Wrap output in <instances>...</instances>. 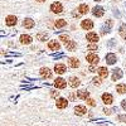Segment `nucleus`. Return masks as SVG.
<instances>
[{
	"mask_svg": "<svg viewBox=\"0 0 126 126\" xmlns=\"http://www.w3.org/2000/svg\"><path fill=\"white\" fill-rule=\"evenodd\" d=\"M50 10L53 13H56V14H59V13H62V10H63V5L59 1H54V3L50 4Z\"/></svg>",
	"mask_w": 126,
	"mask_h": 126,
	"instance_id": "nucleus-1",
	"label": "nucleus"
},
{
	"mask_svg": "<svg viewBox=\"0 0 126 126\" xmlns=\"http://www.w3.org/2000/svg\"><path fill=\"white\" fill-rule=\"evenodd\" d=\"M86 61L90 63L91 66H93V64H97V63L100 62V58L96 54H87L86 56Z\"/></svg>",
	"mask_w": 126,
	"mask_h": 126,
	"instance_id": "nucleus-2",
	"label": "nucleus"
},
{
	"mask_svg": "<svg viewBox=\"0 0 126 126\" xmlns=\"http://www.w3.org/2000/svg\"><path fill=\"white\" fill-rule=\"evenodd\" d=\"M54 86H56L57 88L63 90V88H66L67 82H66V79H63L62 77H58V78H56V81H54Z\"/></svg>",
	"mask_w": 126,
	"mask_h": 126,
	"instance_id": "nucleus-3",
	"label": "nucleus"
},
{
	"mask_svg": "<svg viewBox=\"0 0 126 126\" xmlns=\"http://www.w3.org/2000/svg\"><path fill=\"white\" fill-rule=\"evenodd\" d=\"M111 28H112V20H106V23H105V25L101 28V34L103 35V34H106V33H109V32L111 30Z\"/></svg>",
	"mask_w": 126,
	"mask_h": 126,
	"instance_id": "nucleus-4",
	"label": "nucleus"
},
{
	"mask_svg": "<svg viewBox=\"0 0 126 126\" xmlns=\"http://www.w3.org/2000/svg\"><path fill=\"white\" fill-rule=\"evenodd\" d=\"M81 27L82 29H85V30H91L93 28V22L91 19H86V20H82V23H81Z\"/></svg>",
	"mask_w": 126,
	"mask_h": 126,
	"instance_id": "nucleus-5",
	"label": "nucleus"
},
{
	"mask_svg": "<svg viewBox=\"0 0 126 126\" xmlns=\"http://www.w3.org/2000/svg\"><path fill=\"white\" fill-rule=\"evenodd\" d=\"M16 22H18V19H16V16H14V15H8L6 19H5V24H6L8 27H14V25L16 24Z\"/></svg>",
	"mask_w": 126,
	"mask_h": 126,
	"instance_id": "nucleus-6",
	"label": "nucleus"
},
{
	"mask_svg": "<svg viewBox=\"0 0 126 126\" xmlns=\"http://www.w3.org/2000/svg\"><path fill=\"white\" fill-rule=\"evenodd\" d=\"M92 14L94 15V16H97V18H100V16H102L103 14H105V10H103V8L102 6H94L93 9H92Z\"/></svg>",
	"mask_w": 126,
	"mask_h": 126,
	"instance_id": "nucleus-7",
	"label": "nucleus"
},
{
	"mask_svg": "<svg viewBox=\"0 0 126 126\" xmlns=\"http://www.w3.org/2000/svg\"><path fill=\"white\" fill-rule=\"evenodd\" d=\"M105 59H106L107 64H115V63H116V61H117L116 54H113V53H107L106 57H105Z\"/></svg>",
	"mask_w": 126,
	"mask_h": 126,
	"instance_id": "nucleus-8",
	"label": "nucleus"
},
{
	"mask_svg": "<svg viewBox=\"0 0 126 126\" xmlns=\"http://www.w3.org/2000/svg\"><path fill=\"white\" fill-rule=\"evenodd\" d=\"M86 38H87V40L90 42V43H94V44H96L97 40H98V35L96 33H93V32H90V33L86 35Z\"/></svg>",
	"mask_w": 126,
	"mask_h": 126,
	"instance_id": "nucleus-9",
	"label": "nucleus"
},
{
	"mask_svg": "<svg viewBox=\"0 0 126 126\" xmlns=\"http://www.w3.org/2000/svg\"><path fill=\"white\" fill-rule=\"evenodd\" d=\"M56 105H57V107H58V109H66V107L68 106V100L61 97V98H58V100H57Z\"/></svg>",
	"mask_w": 126,
	"mask_h": 126,
	"instance_id": "nucleus-10",
	"label": "nucleus"
},
{
	"mask_svg": "<svg viewBox=\"0 0 126 126\" xmlns=\"http://www.w3.org/2000/svg\"><path fill=\"white\" fill-rule=\"evenodd\" d=\"M54 71H56V73H58V75H62V73H64L67 71V67L63 64V63H58V64L54 66Z\"/></svg>",
	"mask_w": 126,
	"mask_h": 126,
	"instance_id": "nucleus-11",
	"label": "nucleus"
},
{
	"mask_svg": "<svg viewBox=\"0 0 126 126\" xmlns=\"http://www.w3.org/2000/svg\"><path fill=\"white\" fill-rule=\"evenodd\" d=\"M75 112H76V115L83 116V115H86L87 109H86L85 106H82V105H78V106H76V107H75Z\"/></svg>",
	"mask_w": 126,
	"mask_h": 126,
	"instance_id": "nucleus-12",
	"label": "nucleus"
},
{
	"mask_svg": "<svg viewBox=\"0 0 126 126\" xmlns=\"http://www.w3.org/2000/svg\"><path fill=\"white\" fill-rule=\"evenodd\" d=\"M102 101H103L105 105H111L112 101H113V97L111 96L110 93H103L102 94Z\"/></svg>",
	"mask_w": 126,
	"mask_h": 126,
	"instance_id": "nucleus-13",
	"label": "nucleus"
},
{
	"mask_svg": "<svg viewBox=\"0 0 126 126\" xmlns=\"http://www.w3.org/2000/svg\"><path fill=\"white\" fill-rule=\"evenodd\" d=\"M23 27L27 28V29H32L34 27V20L30 19V18H25L24 22H23Z\"/></svg>",
	"mask_w": 126,
	"mask_h": 126,
	"instance_id": "nucleus-14",
	"label": "nucleus"
},
{
	"mask_svg": "<svg viewBox=\"0 0 126 126\" xmlns=\"http://www.w3.org/2000/svg\"><path fill=\"white\" fill-rule=\"evenodd\" d=\"M77 96L79 97V98H82V100H88L90 98V92L88 91H86V90H79L78 91V93H77Z\"/></svg>",
	"mask_w": 126,
	"mask_h": 126,
	"instance_id": "nucleus-15",
	"label": "nucleus"
},
{
	"mask_svg": "<svg viewBox=\"0 0 126 126\" xmlns=\"http://www.w3.org/2000/svg\"><path fill=\"white\" fill-rule=\"evenodd\" d=\"M122 77V71L120 68H116V69H113L112 72V81H117Z\"/></svg>",
	"mask_w": 126,
	"mask_h": 126,
	"instance_id": "nucleus-16",
	"label": "nucleus"
},
{
	"mask_svg": "<svg viewBox=\"0 0 126 126\" xmlns=\"http://www.w3.org/2000/svg\"><path fill=\"white\" fill-rule=\"evenodd\" d=\"M40 76L43 77V78H50L52 77V72L49 71V68L43 67V68L40 69Z\"/></svg>",
	"mask_w": 126,
	"mask_h": 126,
	"instance_id": "nucleus-17",
	"label": "nucleus"
},
{
	"mask_svg": "<svg viewBox=\"0 0 126 126\" xmlns=\"http://www.w3.org/2000/svg\"><path fill=\"white\" fill-rule=\"evenodd\" d=\"M48 48L49 49H52V50H59V48H61V46H59V43L57 40H50L49 43H48Z\"/></svg>",
	"mask_w": 126,
	"mask_h": 126,
	"instance_id": "nucleus-18",
	"label": "nucleus"
},
{
	"mask_svg": "<svg viewBox=\"0 0 126 126\" xmlns=\"http://www.w3.org/2000/svg\"><path fill=\"white\" fill-rule=\"evenodd\" d=\"M20 43H22V44H30L32 43V37L28 35V34L20 35Z\"/></svg>",
	"mask_w": 126,
	"mask_h": 126,
	"instance_id": "nucleus-19",
	"label": "nucleus"
},
{
	"mask_svg": "<svg viewBox=\"0 0 126 126\" xmlns=\"http://www.w3.org/2000/svg\"><path fill=\"white\" fill-rule=\"evenodd\" d=\"M97 72H98V75H100L101 78H106V77L109 76V69H107L106 67H100V68L97 69Z\"/></svg>",
	"mask_w": 126,
	"mask_h": 126,
	"instance_id": "nucleus-20",
	"label": "nucleus"
},
{
	"mask_svg": "<svg viewBox=\"0 0 126 126\" xmlns=\"http://www.w3.org/2000/svg\"><path fill=\"white\" fill-rule=\"evenodd\" d=\"M79 79L77 78V77H71L69 78V86L72 87V88H76V87H78L79 86Z\"/></svg>",
	"mask_w": 126,
	"mask_h": 126,
	"instance_id": "nucleus-21",
	"label": "nucleus"
},
{
	"mask_svg": "<svg viewBox=\"0 0 126 126\" xmlns=\"http://www.w3.org/2000/svg\"><path fill=\"white\" fill-rule=\"evenodd\" d=\"M69 66H71L72 68H78V67H79V61H78L77 58H75V57L69 58Z\"/></svg>",
	"mask_w": 126,
	"mask_h": 126,
	"instance_id": "nucleus-22",
	"label": "nucleus"
},
{
	"mask_svg": "<svg viewBox=\"0 0 126 126\" xmlns=\"http://www.w3.org/2000/svg\"><path fill=\"white\" fill-rule=\"evenodd\" d=\"M119 34L121 35L122 39L126 40V24H121L120 28H119Z\"/></svg>",
	"mask_w": 126,
	"mask_h": 126,
	"instance_id": "nucleus-23",
	"label": "nucleus"
},
{
	"mask_svg": "<svg viewBox=\"0 0 126 126\" xmlns=\"http://www.w3.org/2000/svg\"><path fill=\"white\" fill-rule=\"evenodd\" d=\"M78 10H79V14H87L88 10H90V8H88L87 4H81V5L78 6Z\"/></svg>",
	"mask_w": 126,
	"mask_h": 126,
	"instance_id": "nucleus-24",
	"label": "nucleus"
},
{
	"mask_svg": "<svg viewBox=\"0 0 126 126\" xmlns=\"http://www.w3.org/2000/svg\"><path fill=\"white\" fill-rule=\"evenodd\" d=\"M67 22L64 19H58L54 22V28H63V27H66Z\"/></svg>",
	"mask_w": 126,
	"mask_h": 126,
	"instance_id": "nucleus-25",
	"label": "nucleus"
},
{
	"mask_svg": "<svg viewBox=\"0 0 126 126\" xmlns=\"http://www.w3.org/2000/svg\"><path fill=\"white\" fill-rule=\"evenodd\" d=\"M116 91L119 93H126V85L125 83H119L116 86Z\"/></svg>",
	"mask_w": 126,
	"mask_h": 126,
	"instance_id": "nucleus-26",
	"label": "nucleus"
},
{
	"mask_svg": "<svg viewBox=\"0 0 126 126\" xmlns=\"http://www.w3.org/2000/svg\"><path fill=\"white\" fill-rule=\"evenodd\" d=\"M37 39L40 40V42H44V40L48 39V34L47 33H38L37 34Z\"/></svg>",
	"mask_w": 126,
	"mask_h": 126,
	"instance_id": "nucleus-27",
	"label": "nucleus"
},
{
	"mask_svg": "<svg viewBox=\"0 0 126 126\" xmlns=\"http://www.w3.org/2000/svg\"><path fill=\"white\" fill-rule=\"evenodd\" d=\"M59 40H62L63 43L66 44V46H67V44L69 43V42H71V40H69V37H68L67 34H62V35H59Z\"/></svg>",
	"mask_w": 126,
	"mask_h": 126,
	"instance_id": "nucleus-28",
	"label": "nucleus"
},
{
	"mask_svg": "<svg viewBox=\"0 0 126 126\" xmlns=\"http://www.w3.org/2000/svg\"><path fill=\"white\" fill-rule=\"evenodd\" d=\"M76 47H77V44H76V42H73V40H71L69 43L66 46L67 50H73V49H76Z\"/></svg>",
	"mask_w": 126,
	"mask_h": 126,
	"instance_id": "nucleus-29",
	"label": "nucleus"
},
{
	"mask_svg": "<svg viewBox=\"0 0 126 126\" xmlns=\"http://www.w3.org/2000/svg\"><path fill=\"white\" fill-rule=\"evenodd\" d=\"M87 49L88 50H97V44H88Z\"/></svg>",
	"mask_w": 126,
	"mask_h": 126,
	"instance_id": "nucleus-30",
	"label": "nucleus"
},
{
	"mask_svg": "<svg viewBox=\"0 0 126 126\" xmlns=\"http://www.w3.org/2000/svg\"><path fill=\"white\" fill-rule=\"evenodd\" d=\"M87 103L90 105V106H92V107L96 106V101H94L93 98H88V100H87Z\"/></svg>",
	"mask_w": 126,
	"mask_h": 126,
	"instance_id": "nucleus-31",
	"label": "nucleus"
},
{
	"mask_svg": "<svg viewBox=\"0 0 126 126\" xmlns=\"http://www.w3.org/2000/svg\"><path fill=\"white\" fill-rule=\"evenodd\" d=\"M92 81H93L94 85H97V86H98V85H101V78H100V77H94Z\"/></svg>",
	"mask_w": 126,
	"mask_h": 126,
	"instance_id": "nucleus-32",
	"label": "nucleus"
},
{
	"mask_svg": "<svg viewBox=\"0 0 126 126\" xmlns=\"http://www.w3.org/2000/svg\"><path fill=\"white\" fill-rule=\"evenodd\" d=\"M58 94H59L58 91H52V92H50V96H52V97H57Z\"/></svg>",
	"mask_w": 126,
	"mask_h": 126,
	"instance_id": "nucleus-33",
	"label": "nucleus"
},
{
	"mask_svg": "<svg viewBox=\"0 0 126 126\" xmlns=\"http://www.w3.org/2000/svg\"><path fill=\"white\" fill-rule=\"evenodd\" d=\"M88 71L90 72H96V67H94V66H90L88 67Z\"/></svg>",
	"mask_w": 126,
	"mask_h": 126,
	"instance_id": "nucleus-34",
	"label": "nucleus"
},
{
	"mask_svg": "<svg viewBox=\"0 0 126 126\" xmlns=\"http://www.w3.org/2000/svg\"><path fill=\"white\" fill-rule=\"evenodd\" d=\"M121 107H122L124 110H126V100H122V102H121Z\"/></svg>",
	"mask_w": 126,
	"mask_h": 126,
	"instance_id": "nucleus-35",
	"label": "nucleus"
},
{
	"mask_svg": "<svg viewBox=\"0 0 126 126\" xmlns=\"http://www.w3.org/2000/svg\"><path fill=\"white\" fill-rule=\"evenodd\" d=\"M119 120H121V121H125V122H126V116H124V115H120V116H119Z\"/></svg>",
	"mask_w": 126,
	"mask_h": 126,
	"instance_id": "nucleus-36",
	"label": "nucleus"
},
{
	"mask_svg": "<svg viewBox=\"0 0 126 126\" xmlns=\"http://www.w3.org/2000/svg\"><path fill=\"white\" fill-rule=\"evenodd\" d=\"M103 111H105V113H106V115H110V113H111V111H110V110H107V109H105Z\"/></svg>",
	"mask_w": 126,
	"mask_h": 126,
	"instance_id": "nucleus-37",
	"label": "nucleus"
},
{
	"mask_svg": "<svg viewBox=\"0 0 126 126\" xmlns=\"http://www.w3.org/2000/svg\"><path fill=\"white\" fill-rule=\"evenodd\" d=\"M37 1H39V3H42V1H46V0H37Z\"/></svg>",
	"mask_w": 126,
	"mask_h": 126,
	"instance_id": "nucleus-38",
	"label": "nucleus"
},
{
	"mask_svg": "<svg viewBox=\"0 0 126 126\" xmlns=\"http://www.w3.org/2000/svg\"><path fill=\"white\" fill-rule=\"evenodd\" d=\"M94 1H102V0H94Z\"/></svg>",
	"mask_w": 126,
	"mask_h": 126,
	"instance_id": "nucleus-39",
	"label": "nucleus"
},
{
	"mask_svg": "<svg viewBox=\"0 0 126 126\" xmlns=\"http://www.w3.org/2000/svg\"><path fill=\"white\" fill-rule=\"evenodd\" d=\"M115 1H116V0H115Z\"/></svg>",
	"mask_w": 126,
	"mask_h": 126,
	"instance_id": "nucleus-40",
	"label": "nucleus"
}]
</instances>
